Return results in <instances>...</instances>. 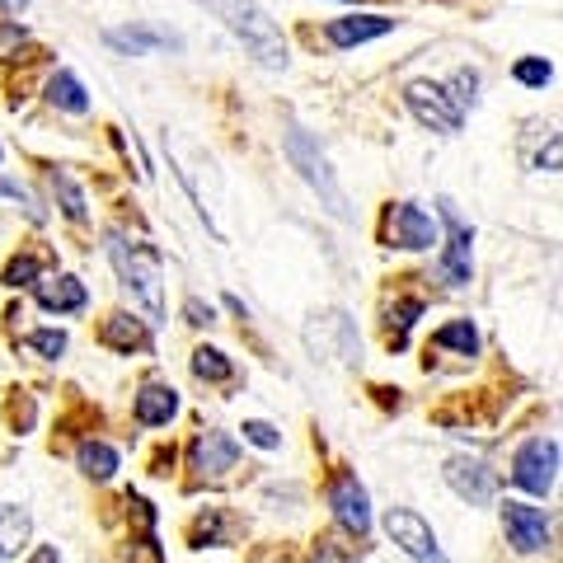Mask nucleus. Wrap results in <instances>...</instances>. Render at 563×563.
Here are the masks:
<instances>
[{"label":"nucleus","mask_w":563,"mask_h":563,"mask_svg":"<svg viewBox=\"0 0 563 563\" xmlns=\"http://www.w3.org/2000/svg\"><path fill=\"white\" fill-rule=\"evenodd\" d=\"M540 169H559V137L549 141V151L540 155Z\"/></svg>","instance_id":"2f4dec72"},{"label":"nucleus","mask_w":563,"mask_h":563,"mask_svg":"<svg viewBox=\"0 0 563 563\" xmlns=\"http://www.w3.org/2000/svg\"><path fill=\"white\" fill-rule=\"evenodd\" d=\"M409 108H413V118L423 122V127H432V132H460V118H465V113L451 104L446 85H432V80H413Z\"/></svg>","instance_id":"423d86ee"},{"label":"nucleus","mask_w":563,"mask_h":563,"mask_svg":"<svg viewBox=\"0 0 563 563\" xmlns=\"http://www.w3.org/2000/svg\"><path fill=\"white\" fill-rule=\"evenodd\" d=\"M554 470H559V442H549V437L526 442L517 451V460H512V479H517L526 493H540V498L554 488Z\"/></svg>","instance_id":"39448f33"},{"label":"nucleus","mask_w":563,"mask_h":563,"mask_svg":"<svg viewBox=\"0 0 563 563\" xmlns=\"http://www.w3.org/2000/svg\"><path fill=\"white\" fill-rule=\"evenodd\" d=\"M474 99H479V71H456V80H451V104L465 113V108H474Z\"/></svg>","instance_id":"b1692460"},{"label":"nucleus","mask_w":563,"mask_h":563,"mask_svg":"<svg viewBox=\"0 0 563 563\" xmlns=\"http://www.w3.org/2000/svg\"><path fill=\"white\" fill-rule=\"evenodd\" d=\"M329 507H334L338 526L348 535L371 531V503H366V488L357 484V474H338L334 488H329Z\"/></svg>","instance_id":"6e6552de"},{"label":"nucleus","mask_w":563,"mask_h":563,"mask_svg":"<svg viewBox=\"0 0 563 563\" xmlns=\"http://www.w3.org/2000/svg\"><path fill=\"white\" fill-rule=\"evenodd\" d=\"M104 343L118 352H132V348H146L151 338H146V329H141L137 320H127V315H113V320L104 324Z\"/></svg>","instance_id":"6ab92c4d"},{"label":"nucleus","mask_w":563,"mask_h":563,"mask_svg":"<svg viewBox=\"0 0 563 563\" xmlns=\"http://www.w3.org/2000/svg\"><path fill=\"white\" fill-rule=\"evenodd\" d=\"M33 563H57V545H43L38 554H33Z\"/></svg>","instance_id":"473e14b6"},{"label":"nucleus","mask_w":563,"mask_h":563,"mask_svg":"<svg viewBox=\"0 0 563 563\" xmlns=\"http://www.w3.org/2000/svg\"><path fill=\"white\" fill-rule=\"evenodd\" d=\"M235 460H240V446L230 442L226 432H202L198 442H193V470L212 474V479L235 470Z\"/></svg>","instance_id":"f8f14e48"},{"label":"nucleus","mask_w":563,"mask_h":563,"mask_svg":"<svg viewBox=\"0 0 563 563\" xmlns=\"http://www.w3.org/2000/svg\"><path fill=\"white\" fill-rule=\"evenodd\" d=\"M24 343H29V348H38V352H47V357H61V352H66V334H52V329H43V334H29Z\"/></svg>","instance_id":"cd10ccee"},{"label":"nucleus","mask_w":563,"mask_h":563,"mask_svg":"<svg viewBox=\"0 0 563 563\" xmlns=\"http://www.w3.org/2000/svg\"><path fill=\"white\" fill-rule=\"evenodd\" d=\"M24 540H29V512L0 503V559L19 554V549H24Z\"/></svg>","instance_id":"f3484780"},{"label":"nucleus","mask_w":563,"mask_h":563,"mask_svg":"<svg viewBox=\"0 0 563 563\" xmlns=\"http://www.w3.org/2000/svg\"><path fill=\"white\" fill-rule=\"evenodd\" d=\"M385 531H390V540H395L413 563H451L442 554V545H437L432 526H427L418 512H409V507H395V512L385 517Z\"/></svg>","instance_id":"20e7f679"},{"label":"nucleus","mask_w":563,"mask_h":563,"mask_svg":"<svg viewBox=\"0 0 563 563\" xmlns=\"http://www.w3.org/2000/svg\"><path fill=\"white\" fill-rule=\"evenodd\" d=\"M423 315V301H404L399 310H390V334H395V348H404V338H409L413 320Z\"/></svg>","instance_id":"393cba45"},{"label":"nucleus","mask_w":563,"mask_h":563,"mask_svg":"<svg viewBox=\"0 0 563 563\" xmlns=\"http://www.w3.org/2000/svg\"><path fill=\"white\" fill-rule=\"evenodd\" d=\"M47 99H52L61 113H85V108H90V94H85V85H80L71 71H57V76H52Z\"/></svg>","instance_id":"a211bd4d"},{"label":"nucleus","mask_w":563,"mask_h":563,"mask_svg":"<svg viewBox=\"0 0 563 563\" xmlns=\"http://www.w3.org/2000/svg\"><path fill=\"white\" fill-rule=\"evenodd\" d=\"M108 259L118 268L122 287L141 301V310L151 320H165V273H160V259H155L151 244L127 240V235H108Z\"/></svg>","instance_id":"f03ea898"},{"label":"nucleus","mask_w":563,"mask_h":563,"mask_svg":"<svg viewBox=\"0 0 563 563\" xmlns=\"http://www.w3.org/2000/svg\"><path fill=\"white\" fill-rule=\"evenodd\" d=\"M432 343H437V348H456V352H465V357L479 352V334H474L470 320H456V324H446V329H437Z\"/></svg>","instance_id":"412c9836"},{"label":"nucleus","mask_w":563,"mask_h":563,"mask_svg":"<svg viewBox=\"0 0 563 563\" xmlns=\"http://www.w3.org/2000/svg\"><path fill=\"white\" fill-rule=\"evenodd\" d=\"M85 287H80L76 277H43L38 282V305L43 310H57V315H76V310H85Z\"/></svg>","instance_id":"4468645a"},{"label":"nucleus","mask_w":563,"mask_h":563,"mask_svg":"<svg viewBox=\"0 0 563 563\" xmlns=\"http://www.w3.org/2000/svg\"><path fill=\"white\" fill-rule=\"evenodd\" d=\"M287 160L296 169H301V179L320 193V202L329 207V212L338 216V221H348L352 216V207H348V193L338 188V179H334V165H329V155L320 151V141L310 137L305 127H287Z\"/></svg>","instance_id":"7ed1b4c3"},{"label":"nucleus","mask_w":563,"mask_h":563,"mask_svg":"<svg viewBox=\"0 0 563 563\" xmlns=\"http://www.w3.org/2000/svg\"><path fill=\"white\" fill-rule=\"evenodd\" d=\"M517 80L540 90V85H549V80H554V66H549L545 57H526V61H517Z\"/></svg>","instance_id":"a878e982"},{"label":"nucleus","mask_w":563,"mask_h":563,"mask_svg":"<svg viewBox=\"0 0 563 563\" xmlns=\"http://www.w3.org/2000/svg\"><path fill=\"white\" fill-rule=\"evenodd\" d=\"M503 526H507V540H512L521 554H540V549L549 545V521H545V512L531 503H507Z\"/></svg>","instance_id":"1a4fd4ad"},{"label":"nucleus","mask_w":563,"mask_h":563,"mask_svg":"<svg viewBox=\"0 0 563 563\" xmlns=\"http://www.w3.org/2000/svg\"><path fill=\"white\" fill-rule=\"evenodd\" d=\"M442 221H446V254H442V277H446V287H465L470 282V226L456 216V207L451 202H442Z\"/></svg>","instance_id":"0eeeda50"},{"label":"nucleus","mask_w":563,"mask_h":563,"mask_svg":"<svg viewBox=\"0 0 563 563\" xmlns=\"http://www.w3.org/2000/svg\"><path fill=\"white\" fill-rule=\"evenodd\" d=\"M183 315H188V324H212V320H216V310H212V305H202L198 296L183 305Z\"/></svg>","instance_id":"7c9ffc66"},{"label":"nucleus","mask_w":563,"mask_h":563,"mask_svg":"<svg viewBox=\"0 0 563 563\" xmlns=\"http://www.w3.org/2000/svg\"><path fill=\"white\" fill-rule=\"evenodd\" d=\"M193 371H198L202 381H230L226 352H216V348H198V352H193Z\"/></svg>","instance_id":"5701e85b"},{"label":"nucleus","mask_w":563,"mask_h":563,"mask_svg":"<svg viewBox=\"0 0 563 563\" xmlns=\"http://www.w3.org/2000/svg\"><path fill=\"white\" fill-rule=\"evenodd\" d=\"M80 470L90 474V479H108V474L118 470V451L104 442H85L80 446Z\"/></svg>","instance_id":"aec40b11"},{"label":"nucleus","mask_w":563,"mask_h":563,"mask_svg":"<svg viewBox=\"0 0 563 563\" xmlns=\"http://www.w3.org/2000/svg\"><path fill=\"white\" fill-rule=\"evenodd\" d=\"M52 188H57L61 212L71 216V221H85V216H90V207H85V193L76 188V179H71V174H52Z\"/></svg>","instance_id":"4be33fe9"},{"label":"nucleus","mask_w":563,"mask_h":563,"mask_svg":"<svg viewBox=\"0 0 563 563\" xmlns=\"http://www.w3.org/2000/svg\"><path fill=\"white\" fill-rule=\"evenodd\" d=\"M108 47H118L127 57H146V52H160V47H179V38L155 29H113L108 33Z\"/></svg>","instance_id":"dca6fc26"},{"label":"nucleus","mask_w":563,"mask_h":563,"mask_svg":"<svg viewBox=\"0 0 563 563\" xmlns=\"http://www.w3.org/2000/svg\"><path fill=\"white\" fill-rule=\"evenodd\" d=\"M33 277H38V263H33V259H19V263H10L5 282H10V287H24V282H33Z\"/></svg>","instance_id":"c756f323"},{"label":"nucleus","mask_w":563,"mask_h":563,"mask_svg":"<svg viewBox=\"0 0 563 563\" xmlns=\"http://www.w3.org/2000/svg\"><path fill=\"white\" fill-rule=\"evenodd\" d=\"M446 484L456 488L465 503H493V493H498V474L488 470L484 460L456 456V460H446Z\"/></svg>","instance_id":"9d476101"},{"label":"nucleus","mask_w":563,"mask_h":563,"mask_svg":"<svg viewBox=\"0 0 563 563\" xmlns=\"http://www.w3.org/2000/svg\"><path fill=\"white\" fill-rule=\"evenodd\" d=\"M24 5H29V0H0V10H5V15H19Z\"/></svg>","instance_id":"72a5a7b5"},{"label":"nucleus","mask_w":563,"mask_h":563,"mask_svg":"<svg viewBox=\"0 0 563 563\" xmlns=\"http://www.w3.org/2000/svg\"><path fill=\"white\" fill-rule=\"evenodd\" d=\"M174 413H179V395H174L169 385H146L137 395V423L160 427V423H169Z\"/></svg>","instance_id":"2eb2a0df"},{"label":"nucleus","mask_w":563,"mask_h":563,"mask_svg":"<svg viewBox=\"0 0 563 563\" xmlns=\"http://www.w3.org/2000/svg\"><path fill=\"white\" fill-rule=\"evenodd\" d=\"M390 235H395V244H404V249H432V244H437L432 216H427L423 207H413V202L395 207V226H390Z\"/></svg>","instance_id":"ddd939ff"},{"label":"nucleus","mask_w":563,"mask_h":563,"mask_svg":"<svg viewBox=\"0 0 563 563\" xmlns=\"http://www.w3.org/2000/svg\"><path fill=\"white\" fill-rule=\"evenodd\" d=\"M244 442L263 446V451H277V446H282V437H277L273 423H244Z\"/></svg>","instance_id":"bb28decb"},{"label":"nucleus","mask_w":563,"mask_h":563,"mask_svg":"<svg viewBox=\"0 0 563 563\" xmlns=\"http://www.w3.org/2000/svg\"><path fill=\"white\" fill-rule=\"evenodd\" d=\"M198 5H207L230 33L254 52V61H263L268 71H282V66H287V38H282V29L263 15L254 0H198Z\"/></svg>","instance_id":"f257e3e1"},{"label":"nucleus","mask_w":563,"mask_h":563,"mask_svg":"<svg viewBox=\"0 0 563 563\" xmlns=\"http://www.w3.org/2000/svg\"><path fill=\"white\" fill-rule=\"evenodd\" d=\"M315 563H352V554L343 545H334V540H320L315 545Z\"/></svg>","instance_id":"c85d7f7f"},{"label":"nucleus","mask_w":563,"mask_h":563,"mask_svg":"<svg viewBox=\"0 0 563 563\" xmlns=\"http://www.w3.org/2000/svg\"><path fill=\"white\" fill-rule=\"evenodd\" d=\"M390 29H395V19H385V15H348V19H334L324 29V38L334 47H362L371 38H385Z\"/></svg>","instance_id":"9b49d317"}]
</instances>
